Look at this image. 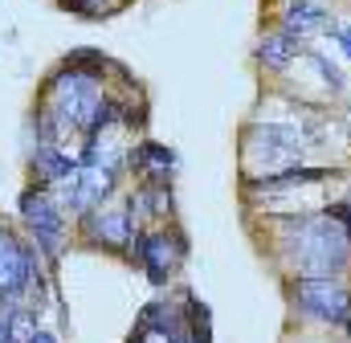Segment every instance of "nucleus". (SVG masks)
I'll list each match as a JSON object with an SVG mask.
<instances>
[{
	"mask_svg": "<svg viewBox=\"0 0 351 343\" xmlns=\"http://www.w3.org/2000/svg\"><path fill=\"white\" fill-rule=\"evenodd\" d=\"M282 246L298 265V278L343 274L351 261V213L339 204L323 217H298L282 229Z\"/></svg>",
	"mask_w": 351,
	"mask_h": 343,
	"instance_id": "f257e3e1",
	"label": "nucleus"
},
{
	"mask_svg": "<svg viewBox=\"0 0 351 343\" xmlns=\"http://www.w3.org/2000/svg\"><path fill=\"white\" fill-rule=\"evenodd\" d=\"M294 303L302 315L319 319V323H335L351 327V290L339 274H319V278H298L294 286Z\"/></svg>",
	"mask_w": 351,
	"mask_h": 343,
	"instance_id": "f03ea898",
	"label": "nucleus"
},
{
	"mask_svg": "<svg viewBox=\"0 0 351 343\" xmlns=\"http://www.w3.org/2000/svg\"><path fill=\"white\" fill-rule=\"evenodd\" d=\"M21 217L29 221L37 246H41L45 254H58V246H62V229H66V217H62L58 200H53L49 192H25V196H21Z\"/></svg>",
	"mask_w": 351,
	"mask_h": 343,
	"instance_id": "7ed1b4c3",
	"label": "nucleus"
},
{
	"mask_svg": "<svg viewBox=\"0 0 351 343\" xmlns=\"http://www.w3.org/2000/svg\"><path fill=\"white\" fill-rule=\"evenodd\" d=\"M110 184H114V172L102 168V164H90V160H82L78 168L66 176L62 196H66V204H70L74 213H94V209L102 204V196L110 192Z\"/></svg>",
	"mask_w": 351,
	"mask_h": 343,
	"instance_id": "20e7f679",
	"label": "nucleus"
},
{
	"mask_svg": "<svg viewBox=\"0 0 351 343\" xmlns=\"http://www.w3.org/2000/svg\"><path fill=\"white\" fill-rule=\"evenodd\" d=\"M33 250H25L12 233L0 229V298H21L33 282Z\"/></svg>",
	"mask_w": 351,
	"mask_h": 343,
	"instance_id": "39448f33",
	"label": "nucleus"
},
{
	"mask_svg": "<svg viewBox=\"0 0 351 343\" xmlns=\"http://www.w3.org/2000/svg\"><path fill=\"white\" fill-rule=\"evenodd\" d=\"M135 257L143 261L147 278H152L156 286H164L168 274H172V265L180 261V250H172V241H168L164 233H147V237H135Z\"/></svg>",
	"mask_w": 351,
	"mask_h": 343,
	"instance_id": "423d86ee",
	"label": "nucleus"
},
{
	"mask_svg": "<svg viewBox=\"0 0 351 343\" xmlns=\"http://www.w3.org/2000/svg\"><path fill=\"white\" fill-rule=\"evenodd\" d=\"M327 8L315 4V0H290L286 12H282V29L294 33V37H311V33H323L327 29Z\"/></svg>",
	"mask_w": 351,
	"mask_h": 343,
	"instance_id": "0eeeda50",
	"label": "nucleus"
},
{
	"mask_svg": "<svg viewBox=\"0 0 351 343\" xmlns=\"http://www.w3.org/2000/svg\"><path fill=\"white\" fill-rule=\"evenodd\" d=\"M298 54H302V37H294L286 29L269 33L262 45H258V62H262L265 70H286L290 62H298Z\"/></svg>",
	"mask_w": 351,
	"mask_h": 343,
	"instance_id": "6e6552de",
	"label": "nucleus"
},
{
	"mask_svg": "<svg viewBox=\"0 0 351 343\" xmlns=\"http://www.w3.org/2000/svg\"><path fill=\"white\" fill-rule=\"evenodd\" d=\"M90 237L110 241V246H127L131 241V217L127 213H90Z\"/></svg>",
	"mask_w": 351,
	"mask_h": 343,
	"instance_id": "1a4fd4ad",
	"label": "nucleus"
},
{
	"mask_svg": "<svg viewBox=\"0 0 351 343\" xmlns=\"http://www.w3.org/2000/svg\"><path fill=\"white\" fill-rule=\"evenodd\" d=\"M33 164H37V172H41L45 180H66L70 172L78 168V160H74L70 152H62L58 143H41V147H37V160H33Z\"/></svg>",
	"mask_w": 351,
	"mask_h": 343,
	"instance_id": "9d476101",
	"label": "nucleus"
},
{
	"mask_svg": "<svg viewBox=\"0 0 351 343\" xmlns=\"http://www.w3.org/2000/svg\"><path fill=\"white\" fill-rule=\"evenodd\" d=\"M188 331H192V343H213V327H208V307L188 298Z\"/></svg>",
	"mask_w": 351,
	"mask_h": 343,
	"instance_id": "9b49d317",
	"label": "nucleus"
},
{
	"mask_svg": "<svg viewBox=\"0 0 351 343\" xmlns=\"http://www.w3.org/2000/svg\"><path fill=\"white\" fill-rule=\"evenodd\" d=\"M135 164L139 168H156V172H168L176 164V156L168 147H160V143H143L139 152H135Z\"/></svg>",
	"mask_w": 351,
	"mask_h": 343,
	"instance_id": "f8f14e48",
	"label": "nucleus"
},
{
	"mask_svg": "<svg viewBox=\"0 0 351 343\" xmlns=\"http://www.w3.org/2000/svg\"><path fill=\"white\" fill-rule=\"evenodd\" d=\"M306 62L319 70V78H323V86H327L331 94H339V90H343V70H339V66H331L323 54H306Z\"/></svg>",
	"mask_w": 351,
	"mask_h": 343,
	"instance_id": "ddd939ff",
	"label": "nucleus"
},
{
	"mask_svg": "<svg viewBox=\"0 0 351 343\" xmlns=\"http://www.w3.org/2000/svg\"><path fill=\"white\" fill-rule=\"evenodd\" d=\"M335 45H339V54L351 62V21H327V29H323Z\"/></svg>",
	"mask_w": 351,
	"mask_h": 343,
	"instance_id": "4468645a",
	"label": "nucleus"
},
{
	"mask_svg": "<svg viewBox=\"0 0 351 343\" xmlns=\"http://www.w3.org/2000/svg\"><path fill=\"white\" fill-rule=\"evenodd\" d=\"M25 343H58V340H53V335H45V331H33Z\"/></svg>",
	"mask_w": 351,
	"mask_h": 343,
	"instance_id": "2eb2a0df",
	"label": "nucleus"
}]
</instances>
